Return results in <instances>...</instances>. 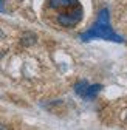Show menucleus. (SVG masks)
<instances>
[{
  "label": "nucleus",
  "instance_id": "obj_8",
  "mask_svg": "<svg viewBox=\"0 0 127 130\" xmlns=\"http://www.w3.org/2000/svg\"><path fill=\"white\" fill-rule=\"evenodd\" d=\"M0 130H8V128H6V127H5L3 124H0Z\"/></svg>",
  "mask_w": 127,
  "mask_h": 130
},
{
  "label": "nucleus",
  "instance_id": "obj_6",
  "mask_svg": "<svg viewBox=\"0 0 127 130\" xmlns=\"http://www.w3.org/2000/svg\"><path fill=\"white\" fill-rule=\"evenodd\" d=\"M3 37H5V32H3V31H2V28H0V40H2V39H3Z\"/></svg>",
  "mask_w": 127,
  "mask_h": 130
},
{
  "label": "nucleus",
  "instance_id": "obj_5",
  "mask_svg": "<svg viewBox=\"0 0 127 130\" xmlns=\"http://www.w3.org/2000/svg\"><path fill=\"white\" fill-rule=\"evenodd\" d=\"M20 43L23 46H31L36 43V34H33V32H23L22 37H20Z\"/></svg>",
  "mask_w": 127,
  "mask_h": 130
},
{
  "label": "nucleus",
  "instance_id": "obj_1",
  "mask_svg": "<svg viewBox=\"0 0 127 130\" xmlns=\"http://www.w3.org/2000/svg\"><path fill=\"white\" fill-rule=\"evenodd\" d=\"M79 39L84 40V42H88L91 39H104V40H112V42H124V39L121 36H118L116 32L112 29L110 26V14H108V9H101L98 17H96V22L94 25L87 29L85 32H82Z\"/></svg>",
  "mask_w": 127,
  "mask_h": 130
},
{
  "label": "nucleus",
  "instance_id": "obj_4",
  "mask_svg": "<svg viewBox=\"0 0 127 130\" xmlns=\"http://www.w3.org/2000/svg\"><path fill=\"white\" fill-rule=\"evenodd\" d=\"M79 5L77 0H48V6L54 9H68Z\"/></svg>",
  "mask_w": 127,
  "mask_h": 130
},
{
  "label": "nucleus",
  "instance_id": "obj_3",
  "mask_svg": "<svg viewBox=\"0 0 127 130\" xmlns=\"http://www.w3.org/2000/svg\"><path fill=\"white\" fill-rule=\"evenodd\" d=\"M73 88H74V91H76V94H77V96L84 98V99H93V98L101 91L102 85H101V84L90 85L87 80H77V82L74 84V87H73Z\"/></svg>",
  "mask_w": 127,
  "mask_h": 130
},
{
  "label": "nucleus",
  "instance_id": "obj_7",
  "mask_svg": "<svg viewBox=\"0 0 127 130\" xmlns=\"http://www.w3.org/2000/svg\"><path fill=\"white\" fill-rule=\"evenodd\" d=\"M3 3H5V2H3V0H0V12H2V11H3Z\"/></svg>",
  "mask_w": 127,
  "mask_h": 130
},
{
  "label": "nucleus",
  "instance_id": "obj_9",
  "mask_svg": "<svg viewBox=\"0 0 127 130\" xmlns=\"http://www.w3.org/2000/svg\"><path fill=\"white\" fill-rule=\"evenodd\" d=\"M124 122H125V125H127V113H125V118H124Z\"/></svg>",
  "mask_w": 127,
  "mask_h": 130
},
{
  "label": "nucleus",
  "instance_id": "obj_2",
  "mask_svg": "<svg viewBox=\"0 0 127 130\" xmlns=\"http://www.w3.org/2000/svg\"><path fill=\"white\" fill-rule=\"evenodd\" d=\"M82 14H84L82 6H81V5H76V6H73V8L65 9L62 14H59L57 22H59L62 26H65V28H71V26H74V25H77L79 22H81Z\"/></svg>",
  "mask_w": 127,
  "mask_h": 130
}]
</instances>
